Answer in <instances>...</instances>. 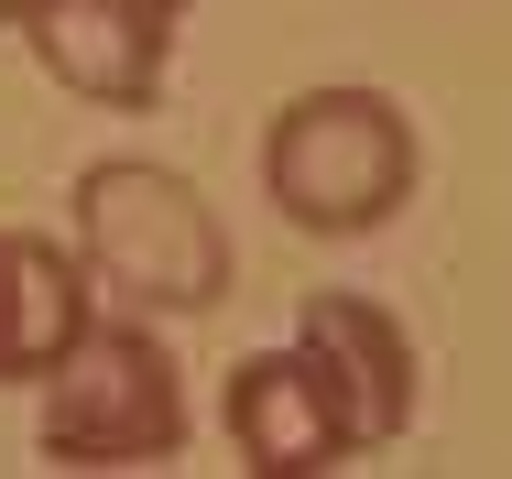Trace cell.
I'll return each mask as SVG.
<instances>
[{
	"mask_svg": "<svg viewBox=\"0 0 512 479\" xmlns=\"http://www.w3.org/2000/svg\"><path fill=\"white\" fill-rule=\"evenodd\" d=\"M77 251L120 305L142 316H197L229 294V229L207 218V196L175 164H142V153H109L77 175Z\"/></svg>",
	"mask_w": 512,
	"mask_h": 479,
	"instance_id": "1",
	"label": "cell"
},
{
	"mask_svg": "<svg viewBox=\"0 0 512 479\" xmlns=\"http://www.w3.org/2000/svg\"><path fill=\"white\" fill-rule=\"evenodd\" d=\"M131 11H153V22H175V11H186V0H131Z\"/></svg>",
	"mask_w": 512,
	"mask_h": 479,
	"instance_id": "8",
	"label": "cell"
},
{
	"mask_svg": "<svg viewBox=\"0 0 512 479\" xmlns=\"http://www.w3.org/2000/svg\"><path fill=\"white\" fill-rule=\"evenodd\" d=\"M88 338V284L55 240L0 229V382H44Z\"/></svg>",
	"mask_w": 512,
	"mask_h": 479,
	"instance_id": "7",
	"label": "cell"
},
{
	"mask_svg": "<svg viewBox=\"0 0 512 479\" xmlns=\"http://www.w3.org/2000/svg\"><path fill=\"white\" fill-rule=\"evenodd\" d=\"M229 447H240L251 479H327V469L360 458L306 349H251L229 371Z\"/></svg>",
	"mask_w": 512,
	"mask_h": 479,
	"instance_id": "5",
	"label": "cell"
},
{
	"mask_svg": "<svg viewBox=\"0 0 512 479\" xmlns=\"http://www.w3.org/2000/svg\"><path fill=\"white\" fill-rule=\"evenodd\" d=\"M295 349L316 360V382H327V403H338V425H349L360 458L393 447L414 425V338L371 305V294H306Z\"/></svg>",
	"mask_w": 512,
	"mask_h": 479,
	"instance_id": "4",
	"label": "cell"
},
{
	"mask_svg": "<svg viewBox=\"0 0 512 479\" xmlns=\"http://www.w3.org/2000/svg\"><path fill=\"white\" fill-rule=\"evenodd\" d=\"M22 11H33V0H0V22H22Z\"/></svg>",
	"mask_w": 512,
	"mask_h": 479,
	"instance_id": "9",
	"label": "cell"
},
{
	"mask_svg": "<svg viewBox=\"0 0 512 479\" xmlns=\"http://www.w3.org/2000/svg\"><path fill=\"white\" fill-rule=\"evenodd\" d=\"M22 33H33L44 77L77 88L88 109H153L164 98V22L131 0H33Z\"/></svg>",
	"mask_w": 512,
	"mask_h": 479,
	"instance_id": "6",
	"label": "cell"
},
{
	"mask_svg": "<svg viewBox=\"0 0 512 479\" xmlns=\"http://www.w3.org/2000/svg\"><path fill=\"white\" fill-rule=\"evenodd\" d=\"M262 186L316 240H360L414 196V131L382 88H306L262 131Z\"/></svg>",
	"mask_w": 512,
	"mask_h": 479,
	"instance_id": "2",
	"label": "cell"
},
{
	"mask_svg": "<svg viewBox=\"0 0 512 479\" xmlns=\"http://www.w3.org/2000/svg\"><path fill=\"white\" fill-rule=\"evenodd\" d=\"M44 458L55 469H153L186 458V382L153 327H88L44 371Z\"/></svg>",
	"mask_w": 512,
	"mask_h": 479,
	"instance_id": "3",
	"label": "cell"
}]
</instances>
